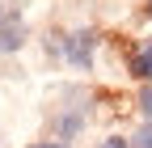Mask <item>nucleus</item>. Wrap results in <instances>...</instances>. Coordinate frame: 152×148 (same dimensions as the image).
Here are the masks:
<instances>
[{
	"label": "nucleus",
	"mask_w": 152,
	"mask_h": 148,
	"mask_svg": "<svg viewBox=\"0 0 152 148\" xmlns=\"http://www.w3.org/2000/svg\"><path fill=\"white\" fill-rule=\"evenodd\" d=\"M102 148H127V140H106Z\"/></svg>",
	"instance_id": "nucleus-4"
},
{
	"label": "nucleus",
	"mask_w": 152,
	"mask_h": 148,
	"mask_svg": "<svg viewBox=\"0 0 152 148\" xmlns=\"http://www.w3.org/2000/svg\"><path fill=\"white\" fill-rule=\"evenodd\" d=\"M140 102H144V114H148V119H152V89H148V93H144V97H140Z\"/></svg>",
	"instance_id": "nucleus-3"
},
{
	"label": "nucleus",
	"mask_w": 152,
	"mask_h": 148,
	"mask_svg": "<svg viewBox=\"0 0 152 148\" xmlns=\"http://www.w3.org/2000/svg\"><path fill=\"white\" fill-rule=\"evenodd\" d=\"M140 72L152 81V42H148V47H144V55H140Z\"/></svg>",
	"instance_id": "nucleus-1"
},
{
	"label": "nucleus",
	"mask_w": 152,
	"mask_h": 148,
	"mask_svg": "<svg viewBox=\"0 0 152 148\" xmlns=\"http://www.w3.org/2000/svg\"><path fill=\"white\" fill-rule=\"evenodd\" d=\"M131 148H152V127H144V131H135V140H131Z\"/></svg>",
	"instance_id": "nucleus-2"
},
{
	"label": "nucleus",
	"mask_w": 152,
	"mask_h": 148,
	"mask_svg": "<svg viewBox=\"0 0 152 148\" xmlns=\"http://www.w3.org/2000/svg\"><path fill=\"white\" fill-rule=\"evenodd\" d=\"M42 148H59V144H42Z\"/></svg>",
	"instance_id": "nucleus-5"
}]
</instances>
